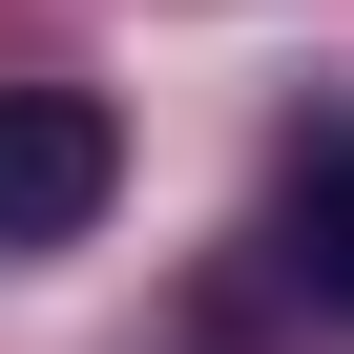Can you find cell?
Instances as JSON below:
<instances>
[{
  "instance_id": "obj_1",
  "label": "cell",
  "mask_w": 354,
  "mask_h": 354,
  "mask_svg": "<svg viewBox=\"0 0 354 354\" xmlns=\"http://www.w3.org/2000/svg\"><path fill=\"white\" fill-rule=\"evenodd\" d=\"M104 188H125V125H104L84 84H0V250L104 230Z\"/></svg>"
},
{
  "instance_id": "obj_2",
  "label": "cell",
  "mask_w": 354,
  "mask_h": 354,
  "mask_svg": "<svg viewBox=\"0 0 354 354\" xmlns=\"http://www.w3.org/2000/svg\"><path fill=\"white\" fill-rule=\"evenodd\" d=\"M292 271H313V313H354V146L292 167Z\"/></svg>"
}]
</instances>
